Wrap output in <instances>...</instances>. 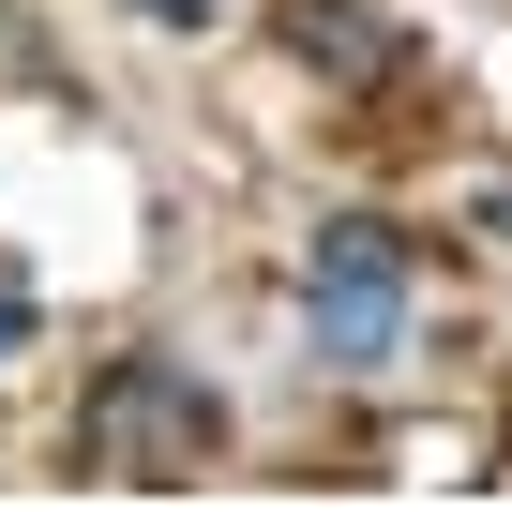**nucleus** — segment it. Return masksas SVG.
I'll return each mask as SVG.
<instances>
[{"label": "nucleus", "mask_w": 512, "mask_h": 512, "mask_svg": "<svg viewBox=\"0 0 512 512\" xmlns=\"http://www.w3.org/2000/svg\"><path fill=\"white\" fill-rule=\"evenodd\" d=\"M211 452H226V407L181 362H106L91 407H76V467L91 482H196Z\"/></svg>", "instance_id": "obj_1"}, {"label": "nucleus", "mask_w": 512, "mask_h": 512, "mask_svg": "<svg viewBox=\"0 0 512 512\" xmlns=\"http://www.w3.org/2000/svg\"><path fill=\"white\" fill-rule=\"evenodd\" d=\"M302 332H317V362H347V377L392 362V332H407V226L332 211V226L302 241Z\"/></svg>", "instance_id": "obj_2"}, {"label": "nucleus", "mask_w": 512, "mask_h": 512, "mask_svg": "<svg viewBox=\"0 0 512 512\" xmlns=\"http://www.w3.org/2000/svg\"><path fill=\"white\" fill-rule=\"evenodd\" d=\"M287 61L332 76V91H377V76H392V31L362 16V0H287Z\"/></svg>", "instance_id": "obj_3"}, {"label": "nucleus", "mask_w": 512, "mask_h": 512, "mask_svg": "<svg viewBox=\"0 0 512 512\" xmlns=\"http://www.w3.org/2000/svg\"><path fill=\"white\" fill-rule=\"evenodd\" d=\"M16 347H31V272L0 256V362H16Z\"/></svg>", "instance_id": "obj_4"}, {"label": "nucleus", "mask_w": 512, "mask_h": 512, "mask_svg": "<svg viewBox=\"0 0 512 512\" xmlns=\"http://www.w3.org/2000/svg\"><path fill=\"white\" fill-rule=\"evenodd\" d=\"M467 226H482V241L512 256V181H482V196H467Z\"/></svg>", "instance_id": "obj_5"}, {"label": "nucleus", "mask_w": 512, "mask_h": 512, "mask_svg": "<svg viewBox=\"0 0 512 512\" xmlns=\"http://www.w3.org/2000/svg\"><path fill=\"white\" fill-rule=\"evenodd\" d=\"M136 16H166V31H196V16H211V0H136Z\"/></svg>", "instance_id": "obj_6"}]
</instances>
